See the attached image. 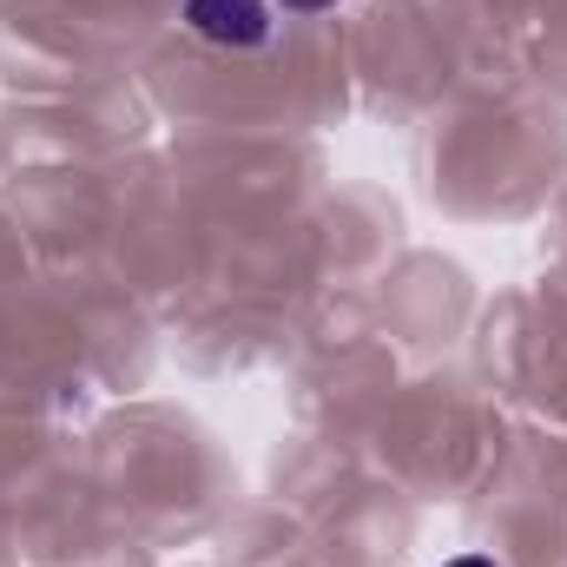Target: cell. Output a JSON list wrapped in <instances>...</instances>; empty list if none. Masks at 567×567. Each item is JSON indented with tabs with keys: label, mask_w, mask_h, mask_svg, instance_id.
<instances>
[{
	"label": "cell",
	"mask_w": 567,
	"mask_h": 567,
	"mask_svg": "<svg viewBox=\"0 0 567 567\" xmlns=\"http://www.w3.org/2000/svg\"><path fill=\"white\" fill-rule=\"evenodd\" d=\"M330 7L337 0H172L178 27L225 53H265V47L290 40L297 27L323 20Z\"/></svg>",
	"instance_id": "6da1fadb"
},
{
	"label": "cell",
	"mask_w": 567,
	"mask_h": 567,
	"mask_svg": "<svg viewBox=\"0 0 567 567\" xmlns=\"http://www.w3.org/2000/svg\"><path fill=\"white\" fill-rule=\"evenodd\" d=\"M449 567H495V561H488V555H455Z\"/></svg>",
	"instance_id": "7a4b0ae2"
}]
</instances>
